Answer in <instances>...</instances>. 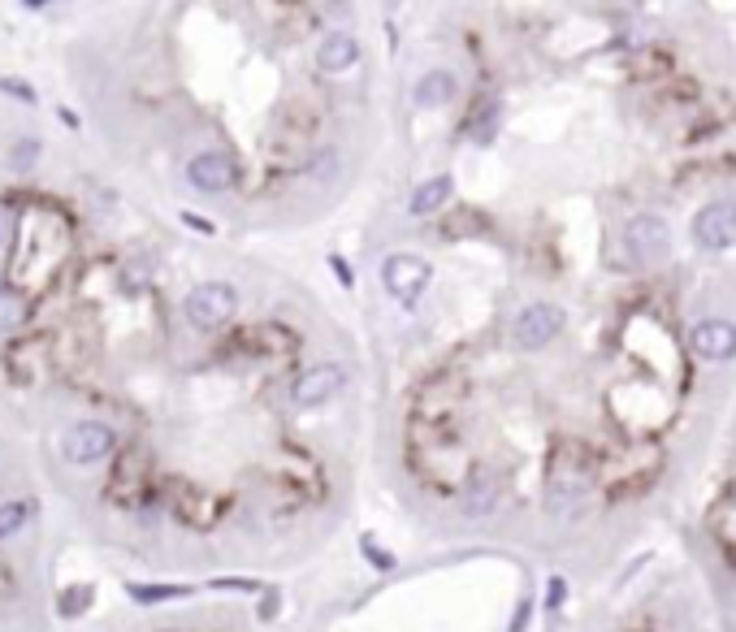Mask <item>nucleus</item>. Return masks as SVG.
<instances>
[{
  "mask_svg": "<svg viewBox=\"0 0 736 632\" xmlns=\"http://www.w3.org/2000/svg\"><path fill=\"white\" fill-rule=\"evenodd\" d=\"M234 312H239V295H234L230 282H200L187 299H182V316H187L195 329H221Z\"/></svg>",
  "mask_w": 736,
  "mask_h": 632,
  "instance_id": "obj_1",
  "label": "nucleus"
},
{
  "mask_svg": "<svg viewBox=\"0 0 736 632\" xmlns=\"http://www.w3.org/2000/svg\"><path fill=\"white\" fill-rule=\"evenodd\" d=\"M113 446H117V433L104 425V420H78V425L65 429L61 455L70 459V464L87 468V464H100V459H109Z\"/></svg>",
  "mask_w": 736,
  "mask_h": 632,
  "instance_id": "obj_2",
  "label": "nucleus"
},
{
  "mask_svg": "<svg viewBox=\"0 0 736 632\" xmlns=\"http://www.w3.org/2000/svg\"><path fill=\"white\" fill-rule=\"evenodd\" d=\"M429 278H433L429 260H420V256H407V252L390 256L386 265H381V286H386V291H390L394 299H399V304H416V299L425 295Z\"/></svg>",
  "mask_w": 736,
  "mask_h": 632,
  "instance_id": "obj_3",
  "label": "nucleus"
},
{
  "mask_svg": "<svg viewBox=\"0 0 736 632\" xmlns=\"http://www.w3.org/2000/svg\"><path fill=\"white\" fill-rule=\"evenodd\" d=\"M624 247H628V256L633 260H663L667 252H672V226H667L663 217H654V213H641V217H633L624 226Z\"/></svg>",
  "mask_w": 736,
  "mask_h": 632,
  "instance_id": "obj_4",
  "label": "nucleus"
},
{
  "mask_svg": "<svg viewBox=\"0 0 736 632\" xmlns=\"http://www.w3.org/2000/svg\"><path fill=\"white\" fill-rule=\"evenodd\" d=\"M559 329H563V312L555 304H529L516 312V321H511V338H516V347H524V351H542Z\"/></svg>",
  "mask_w": 736,
  "mask_h": 632,
  "instance_id": "obj_5",
  "label": "nucleus"
},
{
  "mask_svg": "<svg viewBox=\"0 0 736 632\" xmlns=\"http://www.w3.org/2000/svg\"><path fill=\"white\" fill-rule=\"evenodd\" d=\"M187 182L204 195H221L239 182V165H234L230 152H200L187 161Z\"/></svg>",
  "mask_w": 736,
  "mask_h": 632,
  "instance_id": "obj_6",
  "label": "nucleus"
},
{
  "mask_svg": "<svg viewBox=\"0 0 736 632\" xmlns=\"http://www.w3.org/2000/svg\"><path fill=\"white\" fill-rule=\"evenodd\" d=\"M693 243L706 252H724L736 243V204H706L693 217Z\"/></svg>",
  "mask_w": 736,
  "mask_h": 632,
  "instance_id": "obj_7",
  "label": "nucleus"
},
{
  "mask_svg": "<svg viewBox=\"0 0 736 632\" xmlns=\"http://www.w3.org/2000/svg\"><path fill=\"white\" fill-rule=\"evenodd\" d=\"M343 386H347V373H343V368H338V364H317V368H308V373L291 386V403L308 412V407L330 403Z\"/></svg>",
  "mask_w": 736,
  "mask_h": 632,
  "instance_id": "obj_8",
  "label": "nucleus"
},
{
  "mask_svg": "<svg viewBox=\"0 0 736 632\" xmlns=\"http://www.w3.org/2000/svg\"><path fill=\"white\" fill-rule=\"evenodd\" d=\"M689 342H693V351H698L702 360L724 364L736 355V325L732 321H702V325H693Z\"/></svg>",
  "mask_w": 736,
  "mask_h": 632,
  "instance_id": "obj_9",
  "label": "nucleus"
},
{
  "mask_svg": "<svg viewBox=\"0 0 736 632\" xmlns=\"http://www.w3.org/2000/svg\"><path fill=\"white\" fill-rule=\"evenodd\" d=\"M356 61H360V39L347 31H334L317 44V70H325V74H343Z\"/></svg>",
  "mask_w": 736,
  "mask_h": 632,
  "instance_id": "obj_10",
  "label": "nucleus"
},
{
  "mask_svg": "<svg viewBox=\"0 0 736 632\" xmlns=\"http://www.w3.org/2000/svg\"><path fill=\"white\" fill-rule=\"evenodd\" d=\"M412 100L420 104V109H442V104H451L455 100V74L451 70H429L416 83Z\"/></svg>",
  "mask_w": 736,
  "mask_h": 632,
  "instance_id": "obj_11",
  "label": "nucleus"
},
{
  "mask_svg": "<svg viewBox=\"0 0 736 632\" xmlns=\"http://www.w3.org/2000/svg\"><path fill=\"white\" fill-rule=\"evenodd\" d=\"M451 200V178L446 174H438V178H429V182H420V187L412 191V217H429V213H438V208Z\"/></svg>",
  "mask_w": 736,
  "mask_h": 632,
  "instance_id": "obj_12",
  "label": "nucleus"
},
{
  "mask_svg": "<svg viewBox=\"0 0 736 632\" xmlns=\"http://www.w3.org/2000/svg\"><path fill=\"white\" fill-rule=\"evenodd\" d=\"M126 594L143 602V607H152V602H174V598H187L191 585H126Z\"/></svg>",
  "mask_w": 736,
  "mask_h": 632,
  "instance_id": "obj_13",
  "label": "nucleus"
},
{
  "mask_svg": "<svg viewBox=\"0 0 736 632\" xmlns=\"http://www.w3.org/2000/svg\"><path fill=\"white\" fill-rule=\"evenodd\" d=\"M26 321V299L9 286H0V334H13Z\"/></svg>",
  "mask_w": 736,
  "mask_h": 632,
  "instance_id": "obj_14",
  "label": "nucleus"
},
{
  "mask_svg": "<svg viewBox=\"0 0 736 632\" xmlns=\"http://www.w3.org/2000/svg\"><path fill=\"white\" fill-rule=\"evenodd\" d=\"M35 161H39V139L35 135L13 139V148H9V169H13V174H31Z\"/></svg>",
  "mask_w": 736,
  "mask_h": 632,
  "instance_id": "obj_15",
  "label": "nucleus"
},
{
  "mask_svg": "<svg viewBox=\"0 0 736 632\" xmlns=\"http://www.w3.org/2000/svg\"><path fill=\"white\" fill-rule=\"evenodd\" d=\"M31 520V507L26 503H0V542L13 533H22V524Z\"/></svg>",
  "mask_w": 736,
  "mask_h": 632,
  "instance_id": "obj_16",
  "label": "nucleus"
},
{
  "mask_svg": "<svg viewBox=\"0 0 736 632\" xmlns=\"http://www.w3.org/2000/svg\"><path fill=\"white\" fill-rule=\"evenodd\" d=\"M91 598H96V594H91L87 585H74L70 594L61 598V615H65V620H74V615H83V611L91 607Z\"/></svg>",
  "mask_w": 736,
  "mask_h": 632,
  "instance_id": "obj_17",
  "label": "nucleus"
},
{
  "mask_svg": "<svg viewBox=\"0 0 736 632\" xmlns=\"http://www.w3.org/2000/svg\"><path fill=\"white\" fill-rule=\"evenodd\" d=\"M494 498H498L494 481H490V485H485V481H477V485H472V490H468V507H472V511H485V507H494Z\"/></svg>",
  "mask_w": 736,
  "mask_h": 632,
  "instance_id": "obj_18",
  "label": "nucleus"
},
{
  "mask_svg": "<svg viewBox=\"0 0 736 632\" xmlns=\"http://www.w3.org/2000/svg\"><path fill=\"white\" fill-rule=\"evenodd\" d=\"M0 91H5V96H18L26 104H35V91L26 87V83H9V78H0Z\"/></svg>",
  "mask_w": 736,
  "mask_h": 632,
  "instance_id": "obj_19",
  "label": "nucleus"
},
{
  "mask_svg": "<svg viewBox=\"0 0 736 632\" xmlns=\"http://www.w3.org/2000/svg\"><path fill=\"white\" fill-rule=\"evenodd\" d=\"M213 589H239V594H256V589H265L260 581H213Z\"/></svg>",
  "mask_w": 736,
  "mask_h": 632,
  "instance_id": "obj_20",
  "label": "nucleus"
},
{
  "mask_svg": "<svg viewBox=\"0 0 736 632\" xmlns=\"http://www.w3.org/2000/svg\"><path fill=\"white\" fill-rule=\"evenodd\" d=\"M563 598H568V585H563L559 576H555V581H550V598H546V607H550V611L563 607Z\"/></svg>",
  "mask_w": 736,
  "mask_h": 632,
  "instance_id": "obj_21",
  "label": "nucleus"
},
{
  "mask_svg": "<svg viewBox=\"0 0 736 632\" xmlns=\"http://www.w3.org/2000/svg\"><path fill=\"white\" fill-rule=\"evenodd\" d=\"M13 239V217L5 213V208H0V247H5Z\"/></svg>",
  "mask_w": 736,
  "mask_h": 632,
  "instance_id": "obj_22",
  "label": "nucleus"
},
{
  "mask_svg": "<svg viewBox=\"0 0 736 632\" xmlns=\"http://www.w3.org/2000/svg\"><path fill=\"white\" fill-rule=\"evenodd\" d=\"M330 265H334V273H338V278H343L347 286H351V282H356V273H351V269H347V265H343V260H338V256L330 260Z\"/></svg>",
  "mask_w": 736,
  "mask_h": 632,
  "instance_id": "obj_23",
  "label": "nucleus"
},
{
  "mask_svg": "<svg viewBox=\"0 0 736 632\" xmlns=\"http://www.w3.org/2000/svg\"><path fill=\"white\" fill-rule=\"evenodd\" d=\"M182 221H187V226H191V230H204V234H213V226H208V221H200V217H195V213H182Z\"/></svg>",
  "mask_w": 736,
  "mask_h": 632,
  "instance_id": "obj_24",
  "label": "nucleus"
},
{
  "mask_svg": "<svg viewBox=\"0 0 736 632\" xmlns=\"http://www.w3.org/2000/svg\"><path fill=\"white\" fill-rule=\"evenodd\" d=\"M48 0H22V9H44Z\"/></svg>",
  "mask_w": 736,
  "mask_h": 632,
  "instance_id": "obj_25",
  "label": "nucleus"
}]
</instances>
